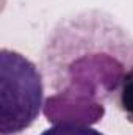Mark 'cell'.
<instances>
[{
  "label": "cell",
  "instance_id": "cell-1",
  "mask_svg": "<svg viewBox=\"0 0 133 135\" xmlns=\"http://www.w3.org/2000/svg\"><path fill=\"white\" fill-rule=\"evenodd\" d=\"M39 68L52 91L44 101L45 119L93 126L103 118V104L133 69V36L103 9L77 11L50 30Z\"/></svg>",
  "mask_w": 133,
  "mask_h": 135
},
{
  "label": "cell",
  "instance_id": "cell-2",
  "mask_svg": "<svg viewBox=\"0 0 133 135\" xmlns=\"http://www.w3.org/2000/svg\"><path fill=\"white\" fill-rule=\"evenodd\" d=\"M44 108V77L25 55L0 50V131L17 135L28 129Z\"/></svg>",
  "mask_w": 133,
  "mask_h": 135
},
{
  "label": "cell",
  "instance_id": "cell-3",
  "mask_svg": "<svg viewBox=\"0 0 133 135\" xmlns=\"http://www.w3.org/2000/svg\"><path fill=\"white\" fill-rule=\"evenodd\" d=\"M111 102L124 113L129 123H133V69L125 74V77L113 93Z\"/></svg>",
  "mask_w": 133,
  "mask_h": 135
},
{
  "label": "cell",
  "instance_id": "cell-4",
  "mask_svg": "<svg viewBox=\"0 0 133 135\" xmlns=\"http://www.w3.org/2000/svg\"><path fill=\"white\" fill-rule=\"evenodd\" d=\"M39 135H105L100 131L88 124H75V123H60L52 127L42 131Z\"/></svg>",
  "mask_w": 133,
  "mask_h": 135
}]
</instances>
